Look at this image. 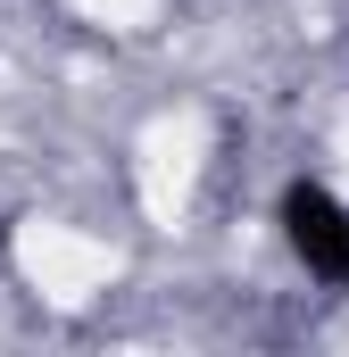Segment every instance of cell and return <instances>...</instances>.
I'll use <instances>...</instances> for the list:
<instances>
[{"mask_svg":"<svg viewBox=\"0 0 349 357\" xmlns=\"http://www.w3.org/2000/svg\"><path fill=\"white\" fill-rule=\"evenodd\" d=\"M8 241H17V225H8V216H0V250H8Z\"/></svg>","mask_w":349,"mask_h":357,"instance_id":"cell-2","label":"cell"},{"mask_svg":"<svg viewBox=\"0 0 349 357\" xmlns=\"http://www.w3.org/2000/svg\"><path fill=\"white\" fill-rule=\"evenodd\" d=\"M274 241L316 291L349 299V191H333L325 175H291L274 191Z\"/></svg>","mask_w":349,"mask_h":357,"instance_id":"cell-1","label":"cell"}]
</instances>
